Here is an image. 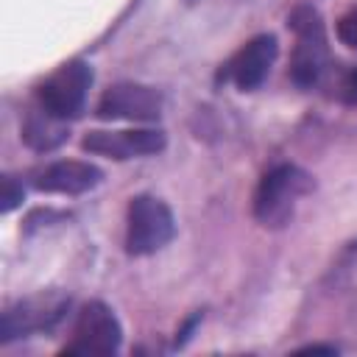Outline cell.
I'll list each match as a JSON object with an SVG mask.
<instances>
[{
    "label": "cell",
    "instance_id": "obj_1",
    "mask_svg": "<svg viewBox=\"0 0 357 357\" xmlns=\"http://www.w3.org/2000/svg\"><path fill=\"white\" fill-rule=\"evenodd\" d=\"M312 190V178L296 165H279L268 170L254 192V215L262 226H284L301 195Z\"/></svg>",
    "mask_w": 357,
    "mask_h": 357
},
{
    "label": "cell",
    "instance_id": "obj_2",
    "mask_svg": "<svg viewBox=\"0 0 357 357\" xmlns=\"http://www.w3.org/2000/svg\"><path fill=\"white\" fill-rule=\"evenodd\" d=\"M176 223L173 212L165 201L153 195H137L128 204V231H126V248L134 257H145L159 251L173 240Z\"/></svg>",
    "mask_w": 357,
    "mask_h": 357
},
{
    "label": "cell",
    "instance_id": "obj_3",
    "mask_svg": "<svg viewBox=\"0 0 357 357\" xmlns=\"http://www.w3.org/2000/svg\"><path fill=\"white\" fill-rule=\"evenodd\" d=\"M89 84H92L89 64L81 59H73L61 64L50 78H45V84L39 86V103L53 117H61V120L78 117L86 103Z\"/></svg>",
    "mask_w": 357,
    "mask_h": 357
},
{
    "label": "cell",
    "instance_id": "obj_4",
    "mask_svg": "<svg viewBox=\"0 0 357 357\" xmlns=\"http://www.w3.org/2000/svg\"><path fill=\"white\" fill-rule=\"evenodd\" d=\"M120 324L103 301H89L75 318L73 340L64 346V354H114L120 349Z\"/></svg>",
    "mask_w": 357,
    "mask_h": 357
},
{
    "label": "cell",
    "instance_id": "obj_5",
    "mask_svg": "<svg viewBox=\"0 0 357 357\" xmlns=\"http://www.w3.org/2000/svg\"><path fill=\"white\" fill-rule=\"evenodd\" d=\"M290 28L298 36V47L293 56V78L301 86H310L321 78L326 64V36L321 17L312 8H296L290 14Z\"/></svg>",
    "mask_w": 357,
    "mask_h": 357
},
{
    "label": "cell",
    "instance_id": "obj_6",
    "mask_svg": "<svg viewBox=\"0 0 357 357\" xmlns=\"http://www.w3.org/2000/svg\"><path fill=\"white\" fill-rule=\"evenodd\" d=\"M98 114L106 120H156L162 114V95L142 84H114L103 92Z\"/></svg>",
    "mask_w": 357,
    "mask_h": 357
},
{
    "label": "cell",
    "instance_id": "obj_7",
    "mask_svg": "<svg viewBox=\"0 0 357 357\" xmlns=\"http://www.w3.org/2000/svg\"><path fill=\"white\" fill-rule=\"evenodd\" d=\"M84 151L112 156V159H128V156H145L156 153L165 148V134L162 131H89L84 137Z\"/></svg>",
    "mask_w": 357,
    "mask_h": 357
},
{
    "label": "cell",
    "instance_id": "obj_8",
    "mask_svg": "<svg viewBox=\"0 0 357 357\" xmlns=\"http://www.w3.org/2000/svg\"><path fill=\"white\" fill-rule=\"evenodd\" d=\"M276 36L271 33H262V36H254L251 42H245L237 56L229 61V75L234 78V84L240 89H254L265 81L273 59H276Z\"/></svg>",
    "mask_w": 357,
    "mask_h": 357
},
{
    "label": "cell",
    "instance_id": "obj_9",
    "mask_svg": "<svg viewBox=\"0 0 357 357\" xmlns=\"http://www.w3.org/2000/svg\"><path fill=\"white\" fill-rule=\"evenodd\" d=\"M100 181V170L89 162H78V159H64V162H53L45 170L36 173V190L45 192H61V195H78L92 190Z\"/></svg>",
    "mask_w": 357,
    "mask_h": 357
},
{
    "label": "cell",
    "instance_id": "obj_10",
    "mask_svg": "<svg viewBox=\"0 0 357 357\" xmlns=\"http://www.w3.org/2000/svg\"><path fill=\"white\" fill-rule=\"evenodd\" d=\"M61 307L64 301L59 304H47L45 298H25L20 301L17 307H8L3 312V324H0V332H3V343L20 337V335H28L33 329H42V326H50L59 315H61Z\"/></svg>",
    "mask_w": 357,
    "mask_h": 357
},
{
    "label": "cell",
    "instance_id": "obj_11",
    "mask_svg": "<svg viewBox=\"0 0 357 357\" xmlns=\"http://www.w3.org/2000/svg\"><path fill=\"white\" fill-rule=\"evenodd\" d=\"M22 139L36 148V151H50L56 145H61L67 139V128H64V120L61 117H53L50 112H39V114H31L25 120V128H22Z\"/></svg>",
    "mask_w": 357,
    "mask_h": 357
},
{
    "label": "cell",
    "instance_id": "obj_12",
    "mask_svg": "<svg viewBox=\"0 0 357 357\" xmlns=\"http://www.w3.org/2000/svg\"><path fill=\"white\" fill-rule=\"evenodd\" d=\"M337 39L349 47H357V8H351L349 14L340 17L337 22Z\"/></svg>",
    "mask_w": 357,
    "mask_h": 357
},
{
    "label": "cell",
    "instance_id": "obj_13",
    "mask_svg": "<svg viewBox=\"0 0 357 357\" xmlns=\"http://www.w3.org/2000/svg\"><path fill=\"white\" fill-rule=\"evenodd\" d=\"M0 201H3V204H0V206H3V212H11V209L22 201V187H20L11 176H6V178H3V195H0Z\"/></svg>",
    "mask_w": 357,
    "mask_h": 357
},
{
    "label": "cell",
    "instance_id": "obj_14",
    "mask_svg": "<svg viewBox=\"0 0 357 357\" xmlns=\"http://www.w3.org/2000/svg\"><path fill=\"white\" fill-rule=\"evenodd\" d=\"M343 89H346V98H349L351 103H357V70H354V73H349V78H346Z\"/></svg>",
    "mask_w": 357,
    "mask_h": 357
}]
</instances>
